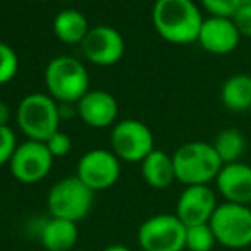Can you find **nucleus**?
<instances>
[{"instance_id": "25", "label": "nucleus", "mask_w": 251, "mask_h": 251, "mask_svg": "<svg viewBox=\"0 0 251 251\" xmlns=\"http://www.w3.org/2000/svg\"><path fill=\"white\" fill-rule=\"evenodd\" d=\"M47 147L50 151V154L53 155V159H58V157H65V155L70 154L72 151V140L67 133L63 132H56L55 135H51L50 139L47 140Z\"/></svg>"}, {"instance_id": "4", "label": "nucleus", "mask_w": 251, "mask_h": 251, "mask_svg": "<svg viewBox=\"0 0 251 251\" xmlns=\"http://www.w3.org/2000/svg\"><path fill=\"white\" fill-rule=\"evenodd\" d=\"M45 86L55 101L79 102L89 91V72L74 56H56L45 69Z\"/></svg>"}, {"instance_id": "17", "label": "nucleus", "mask_w": 251, "mask_h": 251, "mask_svg": "<svg viewBox=\"0 0 251 251\" xmlns=\"http://www.w3.org/2000/svg\"><path fill=\"white\" fill-rule=\"evenodd\" d=\"M79 239L77 222L50 217L40 231V241L47 251H72Z\"/></svg>"}, {"instance_id": "11", "label": "nucleus", "mask_w": 251, "mask_h": 251, "mask_svg": "<svg viewBox=\"0 0 251 251\" xmlns=\"http://www.w3.org/2000/svg\"><path fill=\"white\" fill-rule=\"evenodd\" d=\"M219 207L217 192L210 185L185 186L176 200L175 214L186 226L208 224Z\"/></svg>"}, {"instance_id": "22", "label": "nucleus", "mask_w": 251, "mask_h": 251, "mask_svg": "<svg viewBox=\"0 0 251 251\" xmlns=\"http://www.w3.org/2000/svg\"><path fill=\"white\" fill-rule=\"evenodd\" d=\"M19 69V58L12 47L0 41V86L9 84Z\"/></svg>"}, {"instance_id": "12", "label": "nucleus", "mask_w": 251, "mask_h": 251, "mask_svg": "<svg viewBox=\"0 0 251 251\" xmlns=\"http://www.w3.org/2000/svg\"><path fill=\"white\" fill-rule=\"evenodd\" d=\"M82 53L91 63L101 67L115 65L125 55V40L111 26H94L80 45Z\"/></svg>"}, {"instance_id": "15", "label": "nucleus", "mask_w": 251, "mask_h": 251, "mask_svg": "<svg viewBox=\"0 0 251 251\" xmlns=\"http://www.w3.org/2000/svg\"><path fill=\"white\" fill-rule=\"evenodd\" d=\"M77 113L86 125L93 128H106L116 123L118 101L108 91L89 89L86 96L77 102Z\"/></svg>"}, {"instance_id": "20", "label": "nucleus", "mask_w": 251, "mask_h": 251, "mask_svg": "<svg viewBox=\"0 0 251 251\" xmlns=\"http://www.w3.org/2000/svg\"><path fill=\"white\" fill-rule=\"evenodd\" d=\"M212 146H214L222 164H231V162L241 161L246 151V139L239 130L224 128L215 135Z\"/></svg>"}, {"instance_id": "16", "label": "nucleus", "mask_w": 251, "mask_h": 251, "mask_svg": "<svg viewBox=\"0 0 251 251\" xmlns=\"http://www.w3.org/2000/svg\"><path fill=\"white\" fill-rule=\"evenodd\" d=\"M140 173L146 185L154 190H166L176 181L173 155L161 149H154L140 162Z\"/></svg>"}, {"instance_id": "28", "label": "nucleus", "mask_w": 251, "mask_h": 251, "mask_svg": "<svg viewBox=\"0 0 251 251\" xmlns=\"http://www.w3.org/2000/svg\"><path fill=\"white\" fill-rule=\"evenodd\" d=\"M102 251H132L128 248V246H125V245H120V243H116V245H109V246H106Z\"/></svg>"}, {"instance_id": "13", "label": "nucleus", "mask_w": 251, "mask_h": 251, "mask_svg": "<svg viewBox=\"0 0 251 251\" xmlns=\"http://www.w3.org/2000/svg\"><path fill=\"white\" fill-rule=\"evenodd\" d=\"M197 41L205 51L212 55H229L238 48L241 34L231 17L208 16L201 23Z\"/></svg>"}, {"instance_id": "26", "label": "nucleus", "mask_w": 251, "mask_h": 251, "mask_svg": "<svg viewBox=\"0 0 251 251\" xmlns=\"http://www.w3.org/2000/svg\"><path fill=\"white\" fill-rule=\"evenodd\" d=\"M241 38H251V0H243L241 7L231 17Z\"/></svg>"}, {"instance_id": "19", "label": "nucleus", "mask_w": 251, "mask_h": 251, "mask_svg": "<svg viewBox=\"0 0 251 251\" xmlns=\"http://www.w3.org/2000/svg\"><path fill=\"white\" fill-rule=\"evenodd\" d=\"M221 101L229 111L243 113L251 108V75L234 74L221 87Z\"/></svg>"}, {"instance_id": "2", "label": "nucleus", "mask_w": 251, "mask_h": 251, "mask_svg": "<svg viewBox=\"0 0 251 251\" xmlns=\"http://www.w3.org/2000/svg\"><path fill=\"white\" fill-rule=\"evenodd\" d=\"M171 155L176 181L181 183L183 186L210 185L215 181L219 171L224 166L212 142H205V140L185 142Z\"/></svg>"}, {"instance_id": "21", "label": "nucleus", "mask_w": 251, "mask_h": 251, "mask_svg": "<svg viewBox=\"0 0 251 251\" xmlns=\"http://www.w3.org/2000/svg\"><path fill=\"white\" fill-rule=\"evenodd\" d=\"M217 245L210 224H200L186 227L185 251H212Z\"/></svg>"}, {"instance_id": "7", "label": "nucleus", "mask_w": 251, "mask_h": 251, "mask_svg": "<svg viewBox=\"0 0 251 251\" xmlns=\"http://www.w3.org/2000/svg\"><path fill=\"white\" fill-rule=\"evenodd\" d=\"M186 226L176 214H155L147 217L137 231L142 251H185Z\"/></svg>"}, {"instance_id": "1", "label": "nucleus", "mask_w": 251, "mask_h": 251, "mask_svg": "<svg viewBox=\"0 0 251 251\" xmlns=\"http://www.w3.org/2000/svg\"><path fill=\"white\" fill-rule=\"evenodd\" d=\"M203 17L193 0H155L152 24L164 41L190 45L199 40Z\"/></svg>"}, {"instance_id": "3", "label": "nucleus", "mask_w": 251, "mask_h": 251, "mask_svg": "<svg viewBox=\"0 0 251 251\" xmlns=\"http://www.w3.org/2000/svg\"><path fill=\"white\" fill-rule=\"evenodd\" d=\"M60 106L50 94L31 93L21 100L16 111V122L27 140L47 142L58 132Z\"/></svg>"}, {"instance_id": "18", "label": "nucleus", "mask_w": 251, "mask_h": 251, "mask_svg": "<svg viewBox=\"0 0 251 251\" xmlns=\"http://www.w3.org/2000/svg\"><path fill=\"white\" fill-rule=\"evenodd\" d=\"M55 36L65 45H82L91 31L86 16L75 9H67L56 14L53 21Z\"/></svg>"}, {"instance_id": "30", "label": "nucleus", "mask_w": 251, "mask_h": 251, "mask_svg": "<svg viewBox=\"0 0 251 251\" xmlns=\"http://www.w3.org/2000/svg\"><path fill=\"white\" fill-rule=\"evenodd\" d=\"M72 251H87V250H72Z\"/></svg>"}, {"instance_id": "24", "label": "nucleus", "mask_w": 251, "mask_h": 251, "mask_svg": "<svg viewBox=\"0 0 251 251\" xmlns=\"http://www.w3.org/2000/svg\"><path fill=\"white\" fill-rule=\"evenodd\" d=\"M16 133L10 126H0V166L9 164L14 152L17 149Z\"/></svg>"}, {"instance_id": "10", "label": "nucleus", "mask_w": 251, "mask_h": 251, "mask_svg": "<svg viewBox=\"0 0 251 251\" xmlns=\"http://www.w3.org/2000/svg\"><path fill=\"white\" fill-rule=\"evenodd\" d=\"M122 175L120 159L108 149L87 151L77 164V178L94 193L116 185Z\"/></svg>"}, {"instance_id": "27", "label": "nucleus", "mask_w": 251, "mask_h": 251, "mask_svg": "<svg viewBox=\"0 0 251 251\" xmlns=\"http://www.w3.org/2000/svg\"><path fill=\"white\" fill-rule=\"evenodd\" d=\"M10 120V108L7 106V102L0 101V126H9Z\"/></svg>"}, {"instance_id": "6", "label": "nucleus", "mask_w": 251, "mask_h": 251, "mask_svg": "<svg viewBox=\"0 0 251 251\" xmlns=\"http://www.w3.org/2000/svg\"><path fill=\"white\" fill-rule=\"evenodd\" d=\"M217 245L227 250H245L251 246V207L222 201L208 222Z\"/></svg>"}, {"instance_id": "5", "label": "nucleus", "mask_w": 251, "mask_h": 251, "mask_svg": "<svg viewBox=\"0 0 251 251\" xmlns=\"http://www.w3.org/2000/svg\"><path fill=\"white\" fill-rule=\"evenodd\" d=\"M94 203V192L84 185L77 176H69L50 188L47 205L51 217L79 222L91 212Z\"/></svg>"}, {"instance_id": "8", "label": "nucleus", "mask_w": 251, "mask_h": 251, "mask_svg": "<svg viewBox=\"0 0 251 251\" xmlns=\"http://www.w3.org/2000/svg\"><path fill=\"white\" fill-rule=\"evenodd\" d=\"M154 149V133L146 123L135 118L115 123L111 130V151L120 161L142 162Z\"/></svg>"}, {"instance_id": "9", "label": "nucleus", "mask_w": 251, "mask_h": 251, "mask_svg": "<svg viewBox=\"0 0 251 251\" xmlns=\"http://www.w3.org/2000/svg\"><path fill=\"white\" fill-rule=\"evenodd\" d=\"M53 155L45 142L26 140L19 144L12 159H10V173L16 181L23 185H36L43 181L53 168Z\"/></svg>"}, {"instance_id": "29", "label": "nucleus", "mask_w": 251, "mask_h": 251, "mask_svg": "<svg viewBox=\"0 0 251 251\" xmlns=\"http://www.w3.org/2000/svg\"><path fill=\"white\" fill-rule=\"evenodd\" d=\"M38 2H50V0H38Z\"/></svg>"}, {"instance_id": "23", "label": "nucleus", "mask_w": 251, "mask_h": 251, "mask_svg": "<svg viewBox=\"0 0 251 251\" xmlns=\"http://www.w3.org/2000/svg\"><path fill=\"white\" fill-rule=\"evenodd\" d=\"M203 9L215 17H232L241 7L243 0H200Z\"/></svg>"}, {"instance_id": "14", "label": "nucleus", "mask_w": 251, "mask_h": 251, "mask_svg": "<svg viewBox=\"0 0 251 251\" xmlns=\"http://www.w3.org/2000/svg\"><path fill=\"white\" fill-rule=\"evenodd\" d=\"M215 192L224 201L251 207V166L246 162L224 164L215 178Z\"/></svg>"}]
</instances>
